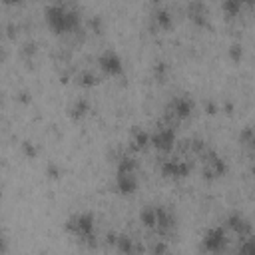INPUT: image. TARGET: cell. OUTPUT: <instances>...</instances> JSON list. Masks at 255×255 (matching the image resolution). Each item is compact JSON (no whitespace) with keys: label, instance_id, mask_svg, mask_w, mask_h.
I'll use <instances>...</instances> for the list:
<instances>
[{"label":"cell","instance_id":"6da1fadb","mask_svg":"<svg viewBox=\"0 0 255 255\" xmlns=\"http://www.w3.org/2000/svg\"><path fill=\"white\" fill-rule=\"evenodd\" d=\"M46 24L56 34H66L78 26V14L64 4H52L46 10Z\"/></svg>","mask_w":255,"mask_h":255},{"label":"cell","instance_id":"7a4b0ae2","mask_svg":"<svg viewBox=\"0 0 255 255\" xmlns=\"http://www.w3.org/2000/svg\"><path fill=\"white\" fill-rule=\"evenodd\" d=\"M66 227H68V231H70L72 235H76L78 239L88 241V239L94 237V217H92L90 213H76V215H72V217L68 219Z\"/></svg>","mask_w":255,"mask_h":255},{"label":"cell","instance_id":"3957f363","mask_svg":"<svg viewBox=\"0 0 255 255\" xmlns=\"http://www.w3.org/2000/svg\"><path fill=\"white\" fill-rule=\"evenodd\" d=\"M225 243H227L225 227H211V229H207V233L201 239V249L209 251V253H219L225 249Z\"/></svg>","mask_w":255,"mask_h":255},{"label":"cell","instance_id":"277c9868","mask_svg":"<svg viewBox=\"0 0 255 255\" xmlns=\"http://www.w3.org/2000/svg\"><path fill=\"white\" fill-rule=\"evenodd\" d=\"M98 66H100V70H102L106 76H120V74L124 72L122 58H120L118 52H114V50L102 52L100 58H98Z\"/></svg>","mask_w":255,"mask_h":255},{"label":"cell","instance_id":"5b68a950","mask_svg":"<svg viewBox=\"0 0 255 255\" xmlns=\"http://www.w3.org/2000/svg\"><path fill=\"white\" fill-rule=\"evenodd\" d=\"M149 143H153L159 151H169L175 145V129L171 126H161L149 135Z\"/></svg>","mask_w":255,"mask_h":255},{"label":"cell","instance_id":"8992f818","mask_svg":"<svg viewBox=\"0 0 255 255\" xmlns=\"http://www.w3.org/2000/svg\"><path fill=\"white\" fill-rule=\"evenodd\" d=\"M191 112H193V102L187 96L173 98L171 104H169V108H167V116L173 118V120H185V118L191 116Z\"/></svg>","mask_w":255,"mask_h":255},{"label":"cell","instance_id":"52a82bcc","mask_svg":"<svg viewBox=\"0 0 255 255\" xmlns=\"http://www.w3.org/2000/svg\"><path fill=\"white\" fill-rule=\"evenodd\" d=\"M203 153V173L205 177H219L225 173V163L215 151H201Z\"/></svg>","mask_w":255,"mask_h":255},{"label":"cell","instance_id":"ba28073f","mask_svg":"<svg viewBox=\"0 0 255 255\" xmlns=\"http://www.w3.org/2000/svg\"><path fill=\"white\" fill-rule=\"evenodd\" d=\"M189 169H191L189 163H187L185 159H177V157H169V159H165L163 165H161L163 175H165V177H175V179L185 177V175L189 173Z\"/></svg>","mask_w":255,"mask_h":255},{"label":"cell","instance_id":"9c48e42d","mask_svg":"<svg viewBox=\"0 0 255 255\" xmlns=\"http://www.w3.org/2000/svg\"><path fill=\"white\" fill-rule=\"evenodd\" d=\"M159 235H169L175 229V221L169 209L165 207H155V227H153Z\"/></svg>","mask_w":255,"mask_h":255},{"label":"cell","instance_id":"30bf717a","mask_svg":"<svg viewBox=\"0 0 255 255\" xmlns=\"http://www.w3.org/2000/svg\"><path fill=\"white\" fill-rule=\"evenodd\" d=\"M225 227H227V229H231V231H235L241 239H249V235H251V223H249L243 215H239V213L229 215V217H227Z\"/></svg>","mask_w":255,"mask_h":255},{"label":"cell","instance_id":"8fae6325","mask_svg":"<svg viewBox=\"0 0 255 255\" xmlns=\"http://www.w3.org/2000/svg\"><path fill=\"white\" fill-rule=\"evenodd\" d=\"M131 145L135 149H143L149 145V133L143 131V129H133V135H131Z\"/></svg>","mask_w":255,"mask_h":255},{"label":"cell","instance_id":"7c38bea8","mask_svg":"<svg viewBox=\"0 0 255 255\" xmlns=\"http://www.w3.org/2000/svg\"><path fill=\"white\" fill-rule=\"evenodd\" d=\"M139 219H141V223H143L145 227L153 229V227H155V207H153V205L143 207L141 213H139Z\"/></svg>","mask_w":255,"mask_h":255},{"label":"cell","instance_id":"4fadbf2b","mask_svg":"<svg viewBox=\"0 0 255 255\" xmlns=\"http://www.w3.org/2000/svg\"><path fill=\"white\" fill-rule=\"evenodd\" d=\"M189 16H191L195 22H203V16H205L203 4H201V2H193V4L189 6Z\"/></svg>","mask_w":255,"mask_h":255},{"label":"cell","instance_id":"5bb4252c","mask_svg":"<svg viewBox=\"0 0 255 255\" xmlns=\"http://www.w3.org/2000/svg\"><path fill=\"white\" fill-rule=\"evenodd\" d=\"M96 82H98V78H96L94 72H82V74L78 76V84H80V86H94Z\"/></svg>","mask_w":255,"mask_h":255},{"label":"cell","instance_id":"9a60e30c","mask_svg":"<svg viewBox=\"0 0 255 255\" xmlns=\"http://www.w3.org/2000/svg\"><path fill=\"white\" fill-rule=\"evenodd\" d=\"M86 112H88V102L86 100H78L72 106V116L74 118H82V116H86Z\"/></svg>","mask_w":255,"mask_h":255},{"label":"cell","instance_id":"2e32d148","mask_svg":"<svg viewBox=\"0 0 255 255\" xmlns=\"http://www.w3.org/2000/svg\"><path fill=\"white\" fill-rule=\"evenodd\" d=\"M155 22L159 24V28H169L171 26V16L165 12V10H159L155 14Z\"/></svg>","mask_w":255,"mask_h":255},{"label":"cell","instance_id":"e0dca14e","mask_svg":"<svg viewBox=\"0 0 255 255\" xmlns=\"http://www.w3.org/2000/svg\"><path fill=\"white\" fill-rule=\"evenodd\" d=\"M239 2H243V0H239Z\"/></svg>","mask_w":255,"mask_h":255}]
</instances>
